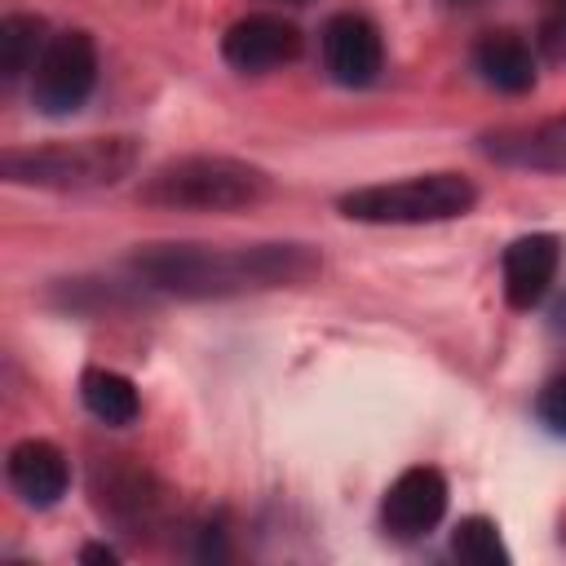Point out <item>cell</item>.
<instances>
[{
    "label": "cell",
    "instance_id": "obj_1",
    "mask_svg": "<svg viewBox=\"0 0 566 566\" xmlns=\"http://www.w3.org/2000/svg\"><path fill=\"white\" fill-rule=\"evenodd\" d=\"M323 270V256L310 243H150L133 252V274L168 296L208 301V296H243L270 287H301Z\"/></svg>",
    "mask_w": 566,
    "mask_h": 566
},
{
    "label": "cell",
    "instance_id": "obj_2",
    "mask_svg": "<svg viewBox=\"0 0 566 566\" xmlns=\"http://www.w3.org/2000/svg\"><path fill=\"white\" fill-rule=\"evenodd\" d=\"M274 190L270 172L234 159V155H181L159 164L142 186L137 199L168 212H243L265 203Z\"/></svg>",
    "mask_w": 566,
    "mask_h": 566
},
{
    "label": "cell",
    "instance_id": "obj_3",
    "mask_svg": "<svg viewBox=\"0 0 566 566\" xmlns=\"http://www.w3.org/2000/svg\"><path fill=\"white\" fill-rule=\"evenodd\" d=\"M137 164H142V142L128 133H115V137H75V142L4 150L0 172L13 186L102 190V186H119Z\"/></svg>",
    "mask_w": 566,
    "mask_h": 566
},
{
    "label": "cell",
    "instance_id": "obj_4",
    "mask_svg": "<svg viewBox=\"0 0 566 566\" xmlns=\"http://www.w3.org/2000/svg\"><path fill=\"white\" fill-rule=\"evenodd\" d=\"M478 203V186L464 172H416L402 181L358 186L340 195V217L363 226H433L455 221Z\"/></svg>",
    "mask_w": 566,
    "mask_h": 566
},
{
    "label": "cell",
    "instance_id": "obj_5",
    "mask_svg": "<svg viewBox=\"0 0 566 566\" xmlns=\"http://www.w3.org/2000/svg\"><path fill=\"white\" fill-rule=\"evenodd\" d=\"M97 84V49L88 31H57L49 35L35 71H31V102L44 115H71Z\"/></svg>",
    "mask_w": 566,
    "mask_h": 566
},
{
    "label": "cell",
    "instance_id": "obj_6",
    "mask_svg": "<svg viewBox=\"0 0 566 566\" xmlns=\"http://www.w3.org/2000/svg\"><path fill=\"white\" fill-rule=\"evenodd\" d=\"M447 513V478L429 464H416V469H402L389 491H385V504H380V517L389 526V535L398 539H416L424 531H433Z\"/></svg>",
    "mask_w": 566,
    "mask_h": 566
},
{
    "label": "cell",
    "instance_id": "obj_7",
    "mask_svg": "<svg viewBox=\"0 0 566 566\" xmlns=\"http://www.w3.org/2000/svg\"><path fill=\"white\" fill-rule=\"evenodd\" d=\"M296 53H301V31H296V22H287L279 13H248L221 35V57L248 75L283 66Z\"/></svg>",
    "mask_w": 566,
    "mask_h": 566
},
{
    "label": "cell",
    "instance_id": "obj_8",
    "mask_svg": "<svg viewBox=\"0 0 566 566\" xmlns=\"http://www.w3.org/2000/svg\"><path fill=\"white\" fill-rule=\"evenodd\" d=\"M323 66L345 88H367L380 75V31L363 13H336L323 27Z\"/></svg>",
    "mask_w": 566,
    "mask_h": 566
},
{
    "label": "cell",
    "instance_id": "obj_9",
    "mask_svg": "<svg viewBox=\"0 0 566 566\" xmlns=\"http://www.w3.org/2000/svg\"><path fill=\"white\" fill-rule=\"evenodd\" d=\"M482 150L522 172H566V115H548L517 128H495L482 137Z\"/></svg>",
    "mask_w": 566,
    "mask_h": 566
},
{
    "label": "cell",
    "instance_id": "obj_10",
    "mask_svg": "<svg viewBox=\"0 0 566 566\" xmlns=\"http://www.w3.org/2000/svg\"><path fill=\"white\" fill-rule=\"evenodd\" d=\"M4 478L9 486L18 491L22 504L31 509H49L66 495L71 486V464L66 455L49 442V438H22L9 447V460H4Z\"/></svg>",
    "mask_w": 566,
    "mask_h": 566
},
{
    "label": "cell",
    "instance_id": "obj_11",
    "mask_svg": "<svg viewBox=\"0 0 566 566\" xmlns=\"http://www.w3.org/2000/svg\"><path fill=\"white\" fill-rule=\"evenodd\" d=\"M562 261V239L557 234H522L504 248V301L513 310H531L539 305V296L548 292L553 274Z\"/></svg>",
    "mask_w": 566,
    "mask_h": 566
},
{
    "label": "cell",
    "instance_id": "obj_12",
    "mask_svg": "<svg viewBox=\"0 0 566 566\" xmlns=\"http://www.w3.org/2000/svg\"><path fill=\"white\" fill-rule=\"evenodd\" d=\"M473 66L500 93H526V88H535V53L513 31H491L473 49Z\"/></svg>",
    "mask_w": 566,
    "mask_h": 566
},
{
    "label": "cell",
    "instance_id": "obj_13",
    "mask_svg": "<svg viewBox=\"0 0 566 566\" xmlns=\"http://www.w3.org/2000/svg\"><path fill=\"white\" fill-rule=\"evenodd\" d=\"M80 398L84 407L102 420V424H133L137 411H142V398H137V385L111 367H88L80 376Z\"/></svg>",
    "mask_w": 566,
    "mask_h": 566
},
{
    "label": "cell",
    "instance_id": "obj_14",
    "mask_svg": "<svg viewBox=\"0 0 566 566\" xmlns=\"http://www.w3.org/2000/svg\"><path fill=\"white\" fill-rule=\"evenodd\" d=\"M44 44H49L44 18H35V13H9V18H0V75L4 80H18L22 71H35Z\"/></svg>",
    "mask_w": 566,
    "mask_h": 566
},
{
    "label": "cell",
    "instance_id": "obj_15",
    "mask_svg": "<svg viewBox=\"0 0 566 566\" xmlns=\"http://www.w3.org/2000/svg\"><path fill=\"white\" fill-rule=\"evenodd\" d=\"M451 553L469 566H509L513 562V553L500 539V526L491 517H478V513L460 517V526L451 531Z\"/></svg>",
    "mask_w": 566,
    "mask_h": 566
},
{
    "label": "cell",
    "instance_id": "obj_16",
    "mask_svg": "<svg viewBox=\"0 0 566 566\" xmlns=\"http://www.w3.org/2000/svg\"><path fill=\"white\" fill-rule=\"evenodd\" d=\"M535 411H539V420H544L553 433H566V376H557V380H548V385L539 389Z\"/></svg>",
    "mask_w": 566,
    "mask_h": 566
},
{
    "label": "cell",
    "instance_id": "obj_17",
    "mask_svg": "<svg viewBox=\"0 0 566 566\" xmlns=\"http://www.w3.org/2000/svg\"><path fill=\"white\" fill-rule=\"evenodd\" d=\"M80 562H102V566H115V562H119V553H115V548H106V544H84V548H80Z\"/></svg>",
    "mask_w": 566,
    "mask_h": 566
},
{
    "label": "cell",
    "instance_id": "obj_18",
    "mask_svg": "<svg viewBox=\"0 0 566 566\" xmlns=\"http://www.w3.org/2000/svg\"><path fill=\"white\" fill-rule=\"evenodd\" d=\"M287 4H305V0H287Z\"/></svg>",
    "mask_w": 566,
    "mask_h": 566
}]
</instances>
